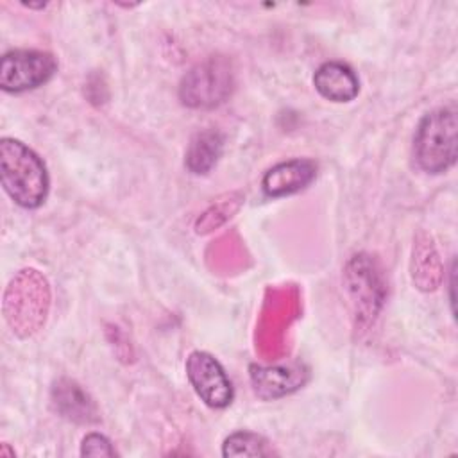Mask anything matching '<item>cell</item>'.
Returning <instances> with one entry per match:
<instances>
[{
	"label": "cell",
	"mask_w": 458,
	"mask_h": 458,
	"mask_svg": "<svg viewBox=\"0 0 458 458\" xmlns=\"http://www.w3.org/2000/svg\"><path fill=\"white\" fill-rule=\"evenodd\" d=\"M55 399H57L55 401L57 408L64 417L81 420V422H89L95 419L91 401L75 383L61 381L55 388Z\"/></svg>",
	"instance_id": "8fae6325"
},
{
	"label": "cell",
	"mask_w": 458,
	"mask_h": 458,
	"mask_svg": "<svg viewBox=\"0 0 458 458\" xmlns=\"http://www.w3.org/2000/svg\"><path fill=\"white\" fill-rule=\"evenodd\" d=\"M315 89L331 102H349L360 91V81L354 70L338 61L324 63L313 75Z\"/></svg>",
	"instance_id": "ba28073f"
},
{
	"label": "cell",
	"mask_w": 458,
	"mask_h": 458,
	"mask_svg": "<svg viewBox=\"0 0 458 458\" xmlns=\"http://www.w3.org/2000/svg\"><path fill=\"white\" fill-rule=\"evenodd\" d=\"M0 177L7 195L21 208L34 209L47 199V166L43 159L20 140L2 138Z\"/></svg>",
	"instance_id": "6da1fadb"
},
{
	"label": "cell",
	"mask_w": 458,
	"mask_h": 458,
	"mask_svg": "<svg viewBox=\"0 0 458 458\" xmlns=\"http://www.w3.org/2000/svg\"><path fill=\"white\" fill-rule=\"evenodd\" d=\"M317 166L310 159H290L272 166L263 175V190L270 197L295 193L308 186L315 177Z\"/></svg>",
	"instance_id": "52a82bcc"
},
{
	"label": "cell",
	"mask_w": 458,
	"mask_h": 458,
	"mask_svg": "<svg viewBox=\"0 0 458 458\" xmlns=\"http://www.w3.org/2000/svg\"><path fill=\"white\" fill-rule=\"evenodd\" d=\"M234 88L231 61L222 55L208 57L195 64L181 81L179 97L188 107H216L225 102Z\"/></svg>",
	"instance_id": "277c9868"
},
{
	"label": "cell",
	"mask_w": 458,
	"mask_h": 458,
	"mask_svg": "<svg viewBox=\"0 0 458 458\" xmlns=\"http://www.w3.org/2000/svg\"><path fill=\"white\" fill-rule=\"evenodd\" d=\"M188 379L197 395L211 408H225L233 401V385L224 367L209 352L193 351L186 360Z\"/></svg>",
	"instance_id": "8992f818"
},
{
	"label": "cell",
	"mask_w": 458,
	"mask_h": 458,
	"mask_svg": "<svg viewBox=\"0 0 458 458\" xmlns=\"http://www.w3.org/2000/svg\"><path fill=\"white\" fill-rule=\"evenodd\" d=\"M47 279L34 268H23L13 277L4 293V315L13 333L25 338L36 333L48 311Z\"/></svg>",
	"instance_id": "3957f363"
},
{
	"label": "cell",
	"mask_w": 458,
	"mask_h": 458,
	"mask_svg": "<svg viewBox=\"0 0 458 458\" xmlns=\"http://www.w3.org/2000/svg\"><path fill=\"white\" fill-rule=\"evenodd\" d=\"M222 147H224V138L218 131H202L197 132L188 147L186 152V168L191 174H208L215 163L218 161L220 154H222Z\"/></svg>",
	"instance_id": "30bf717a"
},
{
	"label": "cell",
	"mask_w": 458,
	"mask_h": 458,
	"mask_svg": "<svg viewBox=\"0 0 458 458\" xmlns=\"http://www.w3.org/2000/svg\"><path fill=\"white\" fill-rule=\"evenodd\" d=\"M250 381L254 392L263 399H274L297 390L304 381V370L293 367H250Z\"/></svg>",
	"instance_id": "9c48e42d"
},
{
	"label": "cell",
	"mask_w": 458,
	"mask_h": 458,
	"mask_svg": "<svg viewBox=\"0 0 458 458\" xmlns=\"http://www.w3.org/2000/svg\"><path fill=\"white\" fill-rule=\"evenodd\" d=\"M417 165L428 174L449 170L458 156V111L454 106L428 113L415 132Z\"/></svg>",
	"instance_id": "7a4b0ae2"
},
{
	"label": "cell",
	"mask_w": 458,
	"mask_h": 458,
	"mask_svg": "<svg viewBox=\"0 0 458 458\" xmlns=\"http://www.w3.org/2000/svg\"><path fill=\"white\" fill-rule=\"evenodd\" d=\"M224 456H267V440L250 431H238L225 438L222 447Z\"/></svg>",
	"instance_id": "7c38bea8"
},
{
	"label": "cell",
	"mask_w": 458,
	"mask_h": 458,
	"mask_svg": "<svg viewBox=\"0 0 458 458\" xmlns=\"http://www.w3.org/2000/svg\"><path fill=\"white\" fill-rule=\"evenodd\" d=\"M81 454L82 456H114L116 451L104 435L89 433L82 438Z\"/></svg>",
	"instance_id": "4fadbf2b"
},
{
	"label": "cell",
	"mask_w": 458,
	"mask_h": 458,
	"mask_svg": "<svg viewBox=\"0 0 458 458\" xmlns=\"http://www.w3.org/2000/svg\"><path fill=\"white\" fill-rule=\"evenodd\" d=\"M57 70V61L43 50H11L0 61V88L20 93L45 84Z\"/></svg>",
	"instance_id": "5b68a950"
}]
</instances>
